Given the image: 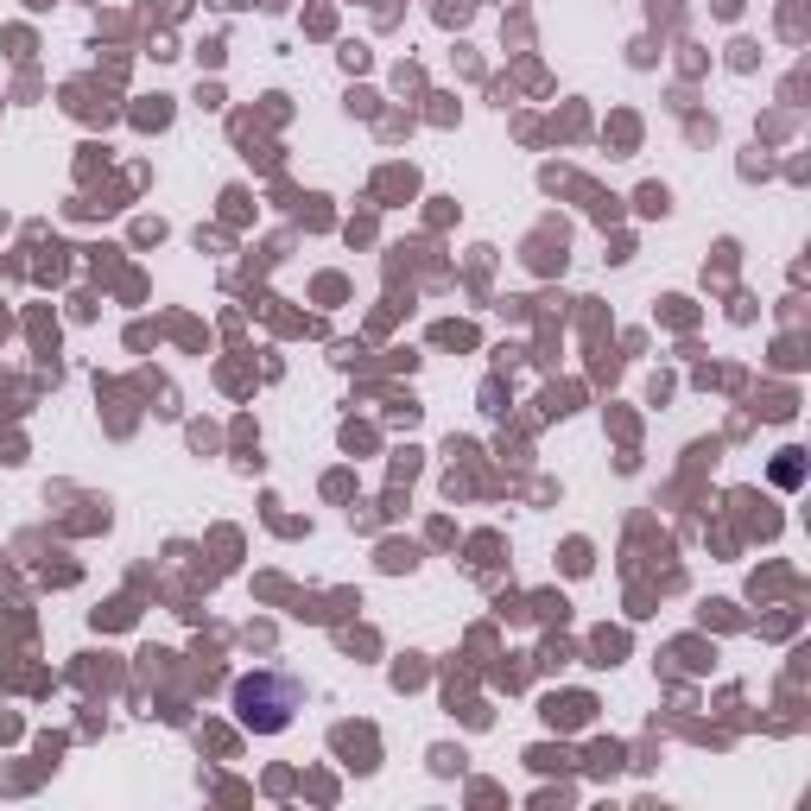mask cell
I'll return each mask as SVG.
<instances>
[{
  "instance_id": "obj_1",
  "label": "cell",
  "mask_w": 811,
  "mask_h": 811,
  "mask_svg": "<svg viewBox=\"0 0 811 811\" xmlns=\"http://www.w3.org/2000/svg\"><path fill=\"white\" fill-rule=\"evenodd\" d=\"M235 710L247 729H286L292 722V710H299V685L292 679H273V672H260V679H247L235 692Z\"/></svg>"
}]
</instances>
